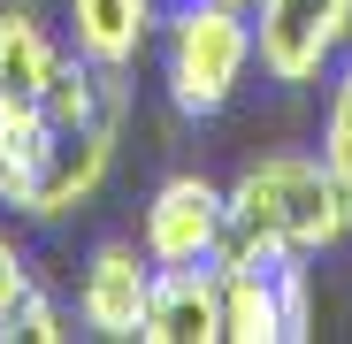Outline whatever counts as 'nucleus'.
Listing matches in <instances>:
<instances>
[{
  "mask_svg": "<svg viewBox=\"0 0 352 344\" xmlns=\"http://www.w3.org/2000/svg\"><path fill=\"white\" fill-rule=\"evenodd\" d=\"M230 214L283 238L291 253H337L352 238V199L344 184L322 168V153H261L238 168V184H230Z\"/></svg>",
  "mask_w": 352,
  "mask_h": 344,
  "instance_id": "1",
  "label": "nucleus"
},
{
  "mask_svg": "<svg viewBox=\"0 0 352 344\" xmlns=\"http://www.w3.org/2000/svg\"><path fill=\"white\" fill-rule=\"evenodd\" d=\"M253 69V16L245 8H222V0H176L161 8V84L168 107L207 123L238 100Z\"/></svg>",
  "mask_w": 352,
  "mask_h": 344,
  "instance_id": "2",
  "label": "nucleus"
},
{
  "mask_svg": "<svg viewBox=\"0 0 352 344\" xmlns=\"http://www.w3.org/2000/svg\"><path fill=\"white\" fill-rule=\"evenodd\" d=\"M352 46V0H253V62L268 84H322Z\"/></svg>",
  "mask_w": 352,
  "mask_h": 344,
  "instance_id": "3",
  "label": "nucleus"
},
{
  "mask_svg": "<svg viewBox=\"0 0 352 344\" xmlns=\"http://www.w3.org/2000/svg\"><path fill=\"white\" fill-rule=\"evenodd\" d=\"M230 229V184L199 176V168H184V176H161L146 214H138V245L153 268H184V260H214Z\"/></svg>",
  "mask_w": 352,
  "mask_h": 344,
  "instance_id": "4",
  "label": "nucleus"
},
{
  "mask_svg": "<svg viewBox=\"0 0 352 344\" xmlns=\"http://www.w3.org/2000/svg\"><path fill=\"white\" fill-rule=\"evenodd\" d=\"M146 291H153V260L131 238H100L77 268V314L107 344H131L146 329Z\"/></svg>",
  "mask_w": 352,
  "mask_h": 344,
  "instance_id": "5",
  "label": "nucleus"
},
{
  "mask_svg": "<svg viewBox=\"0 0 352 344\" xmlns=\"http://www.w3.org/2000/svg\"><path fill=\"white\" fill-rule=\"evenodd\" d=\"M115 138H123V115L85 123V130H54L46 176H38V192L23 199V214H31V222H69L77 207H92L100 184H107V168H115Z\"/></svg>",
  "mask_w": 352,
  "mask_h": 344,
  "instance_id": "6",
  "label": "nucleus"
},
{
  "mask_svg": "<svg viewBox=\"0 0 352 344\" xmlns=\"http://www.w3.org/2000/svg\"><path fill=\"white\" fill-rule=\"evenodd\" d=\"M138 344H222V268L214 260L153 268Z\"/></svg>",
  "mask_w": 352,
  "mask_h": 344,
  "instance_id": "7",
  "label": "nucleus"
},
{
  "mask_svg": "<svg viewBox=\"0 0 352 344\" xmlns=\"http://www.w3.org/2000/svg\"><path fill=\"white\" fill-rule=\"evenodd\" d=\"M161 38V0H69V46L100 69H131Z\"/></svg>",
  "mask_w": 352,
  "mask_h": 344,
  "instance_id": "8",
  "label": "nucleus"
},
{
  "mask_svg": "<svg viewBox=\"0 0 352 344\" xmlns=\"http://www.w3.org/2000/svg\"><path fill=\"white\" fill-rule=\"evenodd\" d=\"M46 153H54V123L31 100H0V207L23 214V199L46 176Z\"/></svg>",
  "mask_w": 352,
  "mask_h": 344,
  "instance_id": "9",
  "label": "nucleus"
},
{
  "mask_svg": "<svg viewBox=\"0 0 352 344\" xmlns=\"http://www.w3.org/2000/svg\"><path fill=\"white\" fill-rule=\"evenodd\" d=\"M62 69V46L31 8H0V100H31L46 92V77Z\"/></svg>",
  "mask_w": 352,
  "mask_h": 344,
  "instance_id": "10",
  "label": "nucleus"
},
{
  "mask_svg": "<svg viewBox=\"0 0 352 344\" xmlns=\"http://www.w3.org/2000/svg\"><path fill=\"white\" fill-rule=\"evenodd\" d=\"M222 344H283L276 268H222Z\"/></svg>",
  "mask_w": 352,
  "mask_h": 344,
  "instance_id": "11",
  "label": "nucleus"
},
{
  "mask_svg": "<svg viewBox=\"0 0 352 344\" xmlns=\"http://www.w3.org/2000/svg\"><path fill=\"white\" fill-rule=\"evenodd\" d=\"M322 168L352 199V54L329 69V100H322Z\"/></svg>",
  "mask_w": 352,
  "mask_h": 344,
  "instance_id": "12",
  "label": "nucleus"
},
{
  "mask_svg": "<svg viewBox=\"0 0 352 344\" xmlns=\"http://www.w3.org/2000/svg\"><path fill=\"white\" fill-rule=\"evenodd\" d=\"M276 299H283V344L314 336V268H307V253H291L276 268Z\"/></svg>",
  "mask_w": 352,
  "mask_h": 344,
  "instance_id": "13",
  "label": "nucleus"
},
{
  "mask_svg": "<svg viewBox=\"0 0 352 344\" xmlns=\"http://www.w3.org/2000/svg\"><path fill=\"white\" fill-rule=\"evenodd\" d=\"M0 336H16V344H62L69 321H62V306H54L46 291H31V299L8 314V329H0Z\"/></svg>",
  "mask_w": 352,
  "mask_h": 344,
  "instance_id": "14",
  "label": "nucleus"
},
{
  "mask_svg": "<svg viewBox=\"0 0 352 344\" xmlns=\"http://www.w3.org/2000/svg\"><path fill=\"white\" fill-rule=\"evenodd\" d=\"M38 291V275H31V260H23V245L8 238V229H0V329H8V314L23 306Z\"/></svg>",
  "mask_w": 352,
  "mask_h": 344,
  "instance_id": "15",
  "label": "nucleus"
},
{
  "mask_svg": "<svg viewBox=\"0 0 352 344\" xmlns=\"http://www.w3.org/2000/svg\"><path fill=\"white\" fill-rule=\"evenodd\" d=\"M222 8H245V16H253V0H222Z\"/></svg>",
  "mask_w": 352,
  "mask_h": 344,
  "instance_id": "16",
  "label": "nucleus"
}]
</instances>
